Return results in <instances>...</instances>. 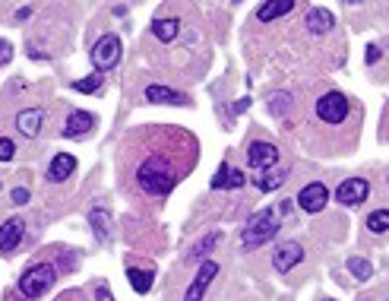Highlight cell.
Masks as SVG:
<instances>
[{"instance_id": "6da1fadb", "label": "cell", "mask_w": 389, "mask_h": 301, "mask_svg": "<svg viewBox=\"0 0 389 301\" xmlns=\"http://www.w3.org/2000/svg\"><path fill=\"white\" fill-rule=\"evenodd\" d=\"M136 181H140V187L146 190V194L165 197V194H171L174 184L181 181V177H177V168L168 162V155L155 153V155H149L140 168H136Z\"/></svg>"}, {"instance_id": "7a4b0ae2", "label": "cell", "mask_w": 389, "mask_h": 301, "mask_svg": "<svg viewBox=\"0 0 389 301\" xmlns=\"http://www.w3.org/2000/svg\"><path fill=\"white\" fill-rule=\"evenodd\" d=\"M276 235H278V216L272 213V209H259V213H254L247 219V225H244L241 244L247 251H256V248H263V244H269Z\"/></svg>"}, {"instance_id": "3957f363", "label": "cell", "mask_w": 389, "mask_h": 301, "mask_svg": "<svg viewBox=\"0 0 389 301\" xmlns=\"http://www.w3.org/2000/svg\"><path fill=\"white\" fill-rule=\"evenodd\" d=\"M54 279H57V270H54L51 263H35L19 276V292H23L26 298H38L51 289Z\"/></svg>"}, {"instance_id": "277c9868", "label": "cell", "mask_w": 389, "mask_h": 301, "mask_svg": "<svg viewBox=\"0 0 389 301\" xmlns=\"http://www.w3.org/2000/svg\"><path fill=\"white\" fill-rule=\"evenodd\" d=\"M118 60H120V38L118 35H101L92 48L95 70H111V67H118Z\"/></svg>"}, {"instance_id": "5b68a950", "label": "cell", "mask_w": 389, "mask_h": 301, "mask_svg": "<svg viewBox=\"0 0 389 301\" xmlns=\"http://www.w3.org/2000/svg\"><path fill=\"white\" fill-rule=\"evenodd\" d=\"M317 114L326 124H342L348 118V99L342 92H326L323 99L317 102Z\"/></svg>"}, {"instance_id": "8992f818", "label": "cell", "mask_w": 389, "mask_h": 301, "mask_svg": "<svg viewBox=\"0 0 389 301\" xmlns=\"http://www.w3.org/2000/svg\"><path fill=\"white\" fill-rule=\"evenodd\" d=\"M367 194H371V181L367 177H348V181L336 187V200L342 207H358V203L367 200Z\"/></svg>"}, {"instance_id": "52a82bcc", "label": "cell", "mask_w": 389, "mask_h": 301, "mask_svg": "<svg viewBox=\"0 0 389 301\" xmlns=\"http://www.w3.org/2000/svg\"><path fill=\"white\" fill-rule=\"evenodd\" d=\"M329 203V190H326L323 181H313L301 187V194H298V207L304 209V213H320V209Z\"/></svg>"}, {"instance_id": "ba28073f", "label": "cell", "mask_w": 389, "mask_h": 301, "mask_svg": "<svg viewBox=\"0 0 389 301\" xmlns=\"http://www.w3.org/2000/svg\"><path fill=\"white\" fill-rule=\"evenodd\" d=\"M23 238H26V225H23V219H6L4 225H0V254H13V251L23 244Z\"/></svg>"}, {"instance_id": "9c48e42d", "label": "cell", "mask_w": 389, "mask_h": 301, "mask_svg": "<svg viewBox=\"0 0 389 301\" xmlns=\"http://www.w3.org/2000/svg\"><path fill=\"white\" fill-rule=\"evenodd\" d=\"M301 260H304V248L298 241H285L272 251V266H276L278 273H288L291 266H298Z\"/></svg>"}, {"instance_id": "30bf717a", "label": "cell", "mask_w": 389, "mask_h": 301, "mask_svg": "<svg viewBox=\"0 0 389 301\" xmlns=\"http://www.w3.org/2000/svg\"><path fill=\"white\" fill-rule=\"evenodd\" d=\"M218 276V263L215 260H206V263L200 266V273H196V279L190 283V289H187V295H184V301H203V295H206V289H209V283Z\"/></svg>"}, {"instance_id": "8fae6325", "label": "cell", "mask_w": 389, "mask_h": 301, "mask_svg": "<svg viewBox=\"0 0 389 301\" xmlns=\"http://www.w3.org/2000/svg\"><path fill=\"white\" fill-rule=\"evenodd\" d=\"M278 162V149L272 143H250L247 149V165L254 172H263V168H272Z\"/></svg>"}, {"instance_id": "7c38bea8", "label": "cell", "mask_w": 389, "mask_h": 301, "mask_svg": "<svg viewBox=\"0 0 389 301\" xmlns=\"http://www.w3.org/2000/svg\"><path fill=\"white\" fill-rule=\"evenodd\" d=\"M146 102H152V105H190V99L184 92H177V89H168V86H146Z\"/></svg>"}, {"instance_id": "4fadbf2b", "label": "cell", "mask_w": 389, "mask_h": 301, "mask_svg": "<svg viewBox=\"0 0 389 301\" xmlns=\"http://www.w3.org/2000/svg\"><path fill=\"white\" fill-rule=\"evenodd\" d=\"M73 172H77V159H73L70 153H57L51 159V165H47V181L60 184V181H67Z\"/></svg>"}, {"instance_id": "5bb4252c", "label": "cell", "mask_w": 389, "mask_h": 301, "mask_svg": "<svg viewBox=\"0 0 389 301\" xmlns=\"http://www.w3.org/2000/svg\"><path fill=\"white\" fill-rule=\"evenodd\" d=\"M149 32H152V35L159 38V42L171 45L174 38H177V32H181V19H177V16H159V19H152Z\"/></svg>"}, {"instance_id": "9a60e30c", "label": "cell", "mask_w": 389, "mask_h": 301, "mask_svg": "<svg viewBox=\"0 0 389 301\" xmlns=\"http://www.w3.org/2000/svg\"><path fill=\"white\" fill-rule=\"evenodd\" d=\"M304 26H307V32H313V35H323V32H329L332 26H336V16H332L329 10H323V6H313V10L307 13Z\"/></svg>"}, {"instance_id": "2e32d148", "label": "cell", "mask_w": 389, "mask_h": 301, "mask_svg": "<svg viewBox=\"0 0 389 301\" xmlns=\"http://www.w3.org/2000/svg\"><path fill=\"white\" fill-rule=\"evenodd\" d=\"M45 124V111L42 108H26V111H19L16 118V127L23 136H38V130Z\"/></svg>"}, {"instance_id": "e0dca14e", "label": "cell", "mask_w": 389, "mask_h": 301, "mask_svg": "<svg viewBox=\"0 0 389 301\" xmlns=\"http://www.w3.org/2000/svg\"><path fill=\"white\" fill-rule=\"evenodd\" d=\"M95 127V114L89 111H70V118H67V127H64V136H86L89 130Z\"/></svg>"}, {"instance_id": "ac0fdd59", "label": "cell", "mask_w": 389, "mask_h": 301, "mask_svg": "<svg viewBox=\"0 0 389 301\" xmlns=\"http://www.w3.org/2000/svg\"><path fill=\"white\" fill-rule=\"evenodd\" d=\"M89 225H92L95 238H98L101 244L111 241V213H108L105 207H98V209H92V213H89Z\"/></svg>"}, {"instance_id": "d6986e66", "label": "cell", "mask_w": 389, "mask_h": 301, "mask_svg": "<svg viewBox=\"0 0 389 301\" xmlns=\"http://www.w3.org/2000/svg\"><path fill=\"white\" fill-rule=\"evenodd\" d=\"M291 10H295V0H266L256 10V19L259 23H272V19H282Z\"/></svg>"}, {"instance_id": "ffe728a7", "label": "cell", "mask_w": 389, "mask_h": 301, "mask_svg": "<svg viewBox=\"0 0 389 301\" xmlns=\"http://www.w3.org/2000/svg\"><path fill=\"white\" fill-rule=\"evenodd\" d=\"M285 177H288V168H266V172H259V175L254 177V187L263 190V194H269V190L282 187Z\"/></svg>"}, {"instance_id": "44dd1931", "label": "cell", "mask_w": 389, "mask_h": 301, "mask_svg": "<svg viewBox=\"0 0 389 301\" xmlns=\"http://www.w3.org/2000/svg\"><path fill=\"white\" fill-rule=\"evenodd\" d=\"M127 279H130V285H133V292H140V295H146V292L152 289V270H136V266H130Z\"/></svg>"}, {"instance_id": "7402d4cb", "label": "cell", "mask_w": 389, "mask_h": 301, "mask_svg": "<svg viewBox=\"0 0 389 301\" xmlns=\"http://www.w3.org/2000/svg\"><path fill=\"white\" fill-rule=\"evenodd\" d=\"M348 273L364 283V279L373 276V263H371V260H364V257H348Z\"/></svg>"}, {"instance_id": "603a6c76", "label": "cell", "mask_w": 389, "mask_h": 301, "mask_svg": "<svg viewBox=\"0 0 389 301\" xmlns=\"http://www.w3.org/2000/svg\"><path fill=\"white\" fill-rule=\"evenodd\" d=\"M367 229H371L373 235H383V231H389V209H373V213L367 216Z\"/></svg>"}, {"instance_id": "cb8c5ba5", "label": "cell", "mask_w": 389, "mask_h": 301, "mask_svg": "<svg viewBox=\"0 0 389 301\" xmlns=\"http://www.w3.org/2000/svg\"><path fill=\"white\" fill-rule=\"evenodd\" d=\"M101 83H105V77H101V73H92V77H86V80H77V83H73V89L89 95V92H98Z\"/></svg>"}, {"instance_id": "d4e9b609", "label": "cell", "mask_w": 389, "mask_h": 301, "mask_svg": "<svg viewBox=\"0 0 389 301\" xmlns=\"http://www.w3.org/2000/svg\"><path fill=\"white\" fill-rule=\"evenodd\" d=\"M291 108V95L288 92H272L269 95V111L272 114H285Z\"/></svg>"}, {"instance_id": "484cf974", "label": "cell", "mask_w": 389, "mask_h": 301, "mask_svg": "<svg viewBox=\"0 0 389 301\" xmlns=\"http://www.w3.org/2000/svg\"><path fill=\"white\" fill-rule=\"evenodd\" d=\"M218 241H222V231H213V235H206V238H203V241L193 248V257H206V254L215 248Z\"/></svg>"}, {"instance_id": "4316f807", "label": "cell", "mask_w": 389, "mask_h": 301, "mask_svg": "<svg viewBox=\"0 0 389 301\" xmlns=\"http://www.w3.org/2000/svg\"><path fill=\"white\" fill-rule=\"evenodd\" d=\"M228 175H231V165H228V162H222L215 177L209 181V187H213V190H228Z\"/></svg>"}, {"instance_id": "83f0119b", "label": "cell", "mask_w": 389, "mask_h": 301, "mask_svg": "<svg viewBox=\"0 0 389 301\" xmlns=\"http://www.w3.org/2000/svg\"><path fill=\"white\" fill-rule=\"evenodd\" d=\"M13 153H16V146H13V140H6V136H0V162H10Z\"/></svg>"}, {"instance_id": "f1b7e54d", "label": "cell", "mask_w": 389, "mask_h": 301, "mask_svg": "<svg viewBox=\"0 0 389 301\" xmlns=\"http://www.w3.org/2000/svg\"><path fill=\"white\" fill-rule=\"evenodd\" d=\"M13 60V45L6 38H0V67H6Z\"/></svg>"}, {"instance_id": "f546056e", "label": "cell", "mask_w": 389, "mask_h": 301, "mask_svg": "<svg viewBox=\"0 0 389 301\" xmlns=\"http://www.w3.org/2000/svg\"><path fill=\"white\" fill-rule=\"evenodd\" d=\"M244 184H247V175H244V172H235V168H231V175H228V190L244 187Z\"/></svg>"}, {"instance_id": "4dcf8cb0", "label": "cell", "mask_w": 389, "mask_h": 301, "mask_svg": "<svg viewBox=\"0 0 389 301\" xmlns=\"http://www.w3.org/2000/svg\"><path fill=\"white\" fill-rule=\"evenodd\" d=\"M10 200L16 203V207H23V203H29V187H13Z\"/></svg>"}, {"instance_id": "1f68e13d", "label": "cell", "mask_w": 389, "mask_h": 301, "mask_svg": "<svg viewBox=\"0 0 389 301\" xmlns=\"http://www.w3.org/2000/svg\"><path fill=\"white\" fill-rule=\"evenodd\" d=\"M380 58H383V51H380L377 45H371V48H367V54H364V60H367V64H377Z\"/></svg>"}, {"instance_id": "d6a6232c", "label": "cell", "mask_w": 389, "mask_h": 301, "mask_svg": "<svg viewBox=\"0 0 389 301\" xmlns=\"http://www.w3.org/2000/svg\"><path fill=\"white\" fill-rule=\"evenodd\" d=\"M244 108H250V99H241V102H237L235 111H244Z\"/></svg>"}, {"instance_id": "836d02e7", "label": "cell", "mask_w": 389, "mask_h": 301, "mask_svg": "<svg viewBox=\"0 0 389 301\" xmlns=\"http://www.w3.org/2000/svg\"><path fill=\"white\" fill-rule=\"evenodd\" d=\"M351 4H358V0H351Z\"/></svg>"}, {"instance_id": "e575fe53", "label": "cell", "mask_w": 389, "mask_h": 301, "mask_svg": "<svg viewBox=\"0 0 389 301\" xmlns=\"http://www.w3.org/2000/svg\"><path fill=\"white\" fill-rule=\"evenodd\" d=\"M326 301H332V298H326Z\"/></svg>"}, {"instance_id": "d590c367", "label": "cell", "mask_w": 389, "mask_h": 301, "mask_svg": "<svg viewBox=\"0 0 389 301\" xmlns=\"http://www.w3.org/2000/svg\"><path fill=\"white\" fill-rule=\"evenodd\" d=\"M235 4H237V0H235Z\"/></svg>"}]
</instances>
